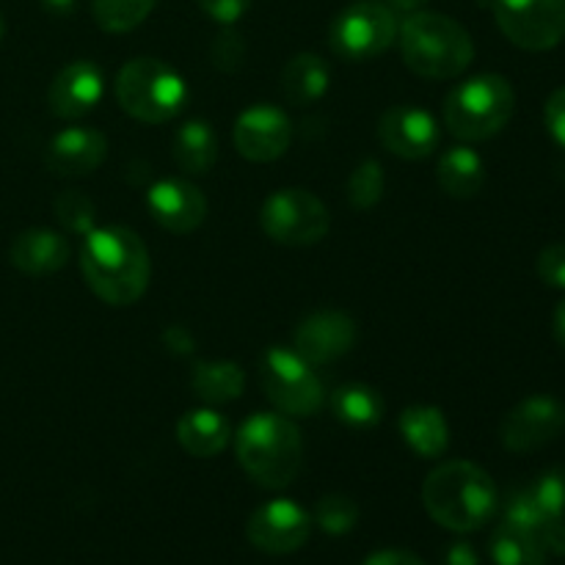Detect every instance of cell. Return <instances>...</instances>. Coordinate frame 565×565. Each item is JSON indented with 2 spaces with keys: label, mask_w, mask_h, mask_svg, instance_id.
Returning a JSON list of instances; mask_svg holds the SVG:
<instances>
[{
  "label": "cell",
  "mask_w": 565,
  "mask_h": 565,
  "mask_svg": "<svg viewBox=\"0 0 565 565\" xmlns=\"http://www.w3.org/2000/svg\"><path fill=\"white\" fill-rule=\"evenodd\" d=\"M9 259L28 276H50L70 259V243L53 230H25L11 241Z\"/></svg>",
  "instance_id": "cell-19"
},
{
  "label": "cell",
  "mask_w": 565,
  "mask_h": 565,
  "mask_svg": "<svg viewBox=\"0 0 565 565\" xmlns=\"http://www.w3.org/2000/svg\"><path fill=\"white\" fill-rule=\"evenodd\" d=\"M516 110V94L502 75H478L458 83L445 99V125L458 141H489Z\"/></svg>",
  "instance_id": "cell-5"
},
{
  "label": "cell",
  "mask_w": 565,
  "mask_h": 565,
  "mask_svg": "<svg viewBox=\"0 0 565 565\" xmlns=\"http://www.w3.org/2000/svg\"><path fill=\"white\" fill-rule=\"evenodd\" d=\"M356 345V323L345 312L323 309L298 323L292 334V348L307 359L312 367L331 364L345 356Z\"/></svg>",
  "instance_id": "cell-15"
},
{
  "label": "cell",
  "mask_w": 565,
  "mask_h": 565,
  "mask_svg": "<svg viewBox=\"0 0 565 565\" xmlns=\"http://www.w3.org/2000/svg\"><path fill=\"white\" fill-rule=\"evenodd\" d=\"M359 508L356 502L342 494H329L315 508V524L329 535H345L356 527Z\"/></svg>",
  "instance_id": "cell-32"
},
{
  "label": "cell",
  "mask_w": 565,
  "mask_h": 565,
  "mask_svg": "<svg viewBox=\"0 0 565 565\" xmlns=\"http://www.w3.org/2000/svg\"><path fill=\"white\" fill-rule=\"evenodd\" d=\"M232 138H235L237 152L246 160H252V163H274L292 143L290 116L270 103L252 105V108L237 116Z\"/></svg>",
  "instance_id": "cell-13"
},
{
  "label": "cell",
  "mask_w": 565,
  "mask_h": 565,
  "mask_svg": "<svg viewBox=\"0 0 565 565\" xmlns=\"http://www.w3.org/2000/svg\"><path fill=\"white\" fill-rule=\"evenodd\" d=\"M555 340L565 348V298L555 309Z\"/></svg>",
  "instance_id": "cell-43"
},
{
  "label": "cell",
  "mask_w": 565,
  "mask_h": 565,
  "mask_svg": "<svg viewBox=\"0 0 565 565\" xmlns=\"http://www.w3.org/2000/svg\"><path fill=\"white\" fill-rule=\"evenodd\" d=\"M81 270L99 301L130 307L147 292L152 263L141 237L127 226H94L83 237Z\"/></svg>",
  "instance_id": "cell-1"
},
{
  "label": "cell",
  "mask_w": 565,
  "mask_h": 565,
  "mask_svg": "<svg viewBox=\"0 0 565 565\" xmlns=\"http://www.w3.org/2000/svg\"><path fill=\"white\" fill-rule=\"evenodd\" d=\"M105 94V75L94 61H72L50 83L47 103L58 119H81L92 114Z\"/></svg>",
  "instance_id": "cell-17"
},
{
  "label": "cell",
  "mask_w": 565,
  "mask_h": 565,
  "mask_svg": "<svg viewBox=\"0 0 565 565\" xmlns=\"http://www.w3.org/2000/svg\"><path fill=\"white\" fill-rule=\"evenodd\" d=\"M441 565H480V557L472 544H467V541H456V544H450V550H447L445 563Z\"/></svg>",
  "instance_id": "cell-38"
},
{
  "label": "cell",
  "mask_w": 565,
  "mask_h": 565,
  "mask_svg": "<svg viewBox=\"0 0 565 565\" xmlns=\"http://www.w3.org/2000/svg\"><path fill=\"white\" fill-rule=\"evenodd\" d=\"M55 218L64 226L66 232H75V235L86 237L94 230V221H97V210L94 202L81 191H64L53 202Z\"/></svg>",
  "instance_id": "cell-31"
},
{
  "label": "cell",
  "mask_w": 565,
  "mask_h": 565,
  "mask_svg": "<svg viewBox=\"0 0 565 565\" xmlns=\"http://www.w3.org/2000/svg\"><path fill=\"white\" fill-rule=\"evenodd\" d=\"M312 533V516L292 500H270L252 513L246 535L252 546L268 555H292Z\"/></svg>",
  "instance_id": "cell-12"
},
{
  "label": "cell",
  "mask_w": 565,
  "mask_h": 565,
  "mask_svg": "<svg viewBox=\"0 0 565 565\" xmlns=\"http://www.w3.org/2000/svg\"><path fill=\"white\" fill-rule=\"evenodd\" d=\"M539 276L546 287L565 290V243H552L539 254Z\"/></svg>",
  "instance_id": "cell-34"
},
{
  "label": "cell",
  "mask_w": 565,
  "mask_h": 565,
  "mask_svg": "<svg viewBox=\"0 0 565 565\" xmlns=\"http://www.w3.org/2000/svg\"><path fill=\"white\" fill-rule=\"evenodd\" d=\"M191 386L199 401L210 403V406H224L243 395L246 375L235 362H196Z\"/></svg>",
  "instance_id": "cell-25"
},
{
  "label": "cell",
  "mask_w": 565,
  "mask_h": 565,
  "mask_svg": "<svg viewBox=\"0 0 565 565\" xmlns=\"http://www.w3.org/2000/svg\"><path fill=\"white\" fill-rule=\"evenodd\" d=\"M436 182L452 199L478 196L486 185L483 158L467 143L447 149L439 158V166H436Z\"/></svg>",
  "instance_id": "cell-24"
},
{
  "label": "cell",
  "mask_w": 565,
  "mask_h": 565,
  "mask_svg": "<svg viewBox=\"0 0 565 565\" xmlns=\"http://www.w3.org/2000/svg\"><path fill=\"white\" fill-rule=\"evenodd\" d=\"M237 461L259 489H287L303 463L301 430L285 414H254L237 430Z\"/></svg>",
  "instance_id": "cell-4"
},
{
  "label": "cell",
  "mask_w": 565,
  "mask_h": 565,
  "mask_svg": "<svg viewBox=\"0 0 565 565\" xmlns=\"http://www.w3.org/2000/svg\"><path fill=\"white\" fill-rule=\"evenodd\" d=\"M331 70L318 53H298L281 70V94L296 108L315 105L329 92Z\"/></svg>",
  "instance_id": "cell-22"
},
{
  "label": "cell",
  "mask_w": 565,
  "mask_h": 565,
  "mask_svg": "<svg viewBox=\"0 0 565 565\" xmlns=\"http://www.w3.org/2000/svg\"><path fill=\"white\" fill-rule=\"evenodd\" d=\"M362 565H425L414 552L406 550H381L373 552Z\"/></svg>",
  "instance_id": "cell-37"
},
{
  "label": "cell",
  "mask_w": 565,
  "mask_h": 565,
  "mask_svg": "<svg viewBox=\"0 0 565 565\" xmlns=\"http://www.w3.org/2000/svg\"><path fill=\"white\" fill-rule=\"evenodd\" d=\"M428 516L452 533H475L500 508V491L486 469L472 461L439 463L423 483Z\"/></svg>",
  "instance_id": "cell-2"
},
{
  "label": "cell",
  "mask_w": 565,
  "mask_h": 565,
  "mask_svg": "<svg viewBox=\"0 0 565 565\" xmlns=\"http://www.w3.org/2000/svg\"><path fill=\"white\" fill-rule=\"evenodd\" d=\"M3 33H6V20H3V14H0V39H3Z\"/></svg>",
  "instance_id": "cell-44"
},
{
  "label": "cell",
  "mask_w": 565,
  "mask_h": 565,
  "mask_svg": "<svg viewBox=\"0 0 565 565\" xmlns=\"http://www.w3.org/2000/svg\"><path fill=\"white\" fill-rule=\"evenodd\" d=\"M494 17L508 42L544 53L565 39V0H494Z\"/></svg>",
  "instance_id": "cell-10"
},
{
  "label": "cell",
  "mask_w": 565,
  "mask_h": 565,
  "mask_svg": "<svg viewBox=\"0 0 565 565\" xmlns=\"http://www.w3.org/2000/svg\"><path fill=\"white\" fill-rule=\"evenodd\" d=\"M39 3H42L44 11H50V14L70 17L72 11H75L77 0H39Z\"/></svg>",
  "instance_id": "cell-41"
},
{
  "label": "cell",
  "mask_w": 565,
  "mask_h": 565,
  "mask_svg": "<svg viewBox=\"0 0 565 565\" xmlns=\"http://www.w3.org/2000/svg\"><path fill=\"white\" fill-rule=\"evenodd\" d=\"M232 439V425L215 408H193L177 423V441L193 458H215L226 450Z\"/></svg>",
  "instance_id": "cell-20"
},
{
  "label": "cell",
  "mask_w": 565,
  "mask_h": 565,
  "mask_svg": "<svg viewBox=\"0 0 565 565\" xmlns=\"http://www.w3.org/2000/svg\"><path fill=\"white\" fill-rule=\"evenodd\" d=\"M259 384L276 412L290 419L315 417L326 403L323 381L296 348L270 345L259 356Z\"/></svg>",
  "instance_id": "cell-7"
},
{
  "label": "cell",
  "mask_w": 565,
  "mask_h": 565,
  "mask_svg": "<svg viewBox=\"0 0 565 565\" xmlns=\"http://www.w3.org/2000/svg\"><path fill=\"white\" fill-rule=\"evenodd\" d=\"M546 546L530 530L502 522L491 535V557L497 565H546Z\"/></svg>",
  "instance_id": "cell-27"
},
{
  "label": "cell",
  "mask_w": 565,
  "mask_h": 565,
  "mask_svg": "<svg viewBox=\"0 0 565 565\" xmlns=\"http://www.w3.org/2000/svg\"><path fill=\"white\" fill-rule=\"evenodd\" d=\"M439 125L417 105H395L379 119V141L386 152L403 160H425L439 147Z\"/></svg>",
  "instance_id": "cell-14"
},
{
  "label": "cell",
  "mask_w": 565,
  "mask_h": 565,
  "mask_svg": "<svg viewBox=\"0 0 565 565\" xmlns=\"http://www.w3.org/2000/svg\"><path fill=\"white\" fill-rule=\"evenodd\" d=\"M331 412L348 428H375L384 419V397L364 384H345L331 392Z\"/></svg>",
  "instance_id": "cell-26"
},
{
  "label": "cell",
  "mask_w": 565,
  "mask_h": 565,
  "mask_svg": "<svg viewBox=\"0 0 565 565\" xmlns=\"http://www.w3.org/2000/svg\"><path fill=\"white\" fill-rule=\"evenodd\" d=\"M210 58H213L215 70L237 72L246 61V39L232 31V25H224V31L215 36L213 47H210Z\"/></svg>",
  "instance_id": "cell-33"
},
{
  "label": "cell",
  "mask_w": 565,
  "mask_h": 565,
  "mask_svg": "<svg viewBox=\"0 0 565 565\" xmlns=\"http://www.w3.org/2000/svg\"><path fill=\"white\" fill-rule=\"evenodd\" d=\"M530 497H533L535 508L541 511V516L546 519V524L563 522L565 519V469L555 467L546 469L544 475L533 480L527 486Z\"/></svg>",
  "instance_id": "cell-30"
},
{
  "label": "cell",
  "mask_w": 565,
  "mask_h": 565,
  "mask_svg": "<svg viewBox=\"0 0 565 565\" xmlns=\"http://www.w3.org/2000/svg\"><path fill=\"white\" fill-rule=\"evenodd\" d=\"M397 17L381 0H356L334 17L329 28V47L337 58L373 61L397 42Z\"/></svg>",
  "instance_id": "cell-8"
},
{
  "label": "cell",
  "mask_w": 565,
  "mask_h": 565,
  "mask_svg": "<svg viewBox=\"0 0 565 565\" xmlns=\"http://www.w3.org/2000/svg\"><path fill=\"white\" fill-rule=\"evenodd\" d=\"M403 64L425 81H452L475 58V42L467 28L439 11H414L397 28Z\"/></svg>",
  "instance_id": "cell-3"
},
{
  "label": "cell",
  "mask_w": 565,
  "mask_h": 565,
  "mask_svg": "<svg viewBox=\"0 0 565 565\" xmlns=\"http://www.w3.org/2000/svg\"><path fill=\"white\" fill-rule=\"evenodd\" d=\"M390 9L406 11V14H414V11H423L428 6V0H384Z\"/></svg>",
  "instance_id": "cell-42"
},
{
  "label": "cell",
  "mask_w": 565,
  "mask_h": 565,
  "mask_svg": "<svg viewBox=\"0 0 565 565\" xmlns=\"http://www.w3.org/2000/svg\"><path fill=\"white\" fill-rule=\"evenodd\" d=\"M565 430V406L550 395H533L502 417L500 441L511 452H535Z\"/></svg>",
  "instance_id": "cell-11"
},
{
  "label": "cell",
  "mask_w": 565,
  "mask_h": 565,
  "mask_svg": "<svg viewBox=\"0 0 565 565\" xmlns=\"http://www.w3.org/2000/svg\"><path fill=\"white\" fill-rule=\"evenodd\" d=\"M116 99L121 110L143 125H166L188 103L180 72L160 58H132L116 75Z\"/></svg>",
  "instance_id": "cell-6"
},
{
  "label": "cell",
  "mask_w": 565,
  "mask_h": 565,
  "mask_svg": "<svg viewBox=\"0 0 565 565\" xmlns=\"http://www.w3.org/2000/svg\"><path fill=\"white\" fill-rule=\"evenodd\" d=\"M108 158V138L94 127H66L55 132L44 152V166L55 177H86Z\"/></svg>",
  "instance_id": "cell-18"
},
{
  "label": "cell",
  "mask_w": 565,
  "mask_h": 565,
  "mask_svg": "<svg viewBox=\"0 0 565 565\" xmlns=\"http://www.w3.org/2000/svg\"><path fill=\"white\" fill-rule=\"evenodd\" d=\"M386 191V174L384 166L379 160H362L356 169L348 177V202H351L353 210H370L381 202Z\"/></svg>",
  "instance_id": "cell-29"
},
{
  "label": "cell",
  "mask_w": 565,
  "mask_h": 565,
  "mask_svg": "<svg viewBox=\"0 0 565 565\" xmlns=\"http://www.w3.org/2000/svg\"><path fill=\"white\" fill-rule=\"evenodd\" d=\"M259 226L274 243L290 248H307L329 235V210L312 191L285 188L265 199L259 210Z\"/></svg>",
  "instance_id": "cell-9"
},
{
  "label": "cell",
  "mask_w": 565,
  "mask_h": 565,
  "mask_svg": "<svg viewBox=\"0 0 565 565\" xmlns=\"http://www.w3.org/2000/svg\"><path fill=\"white\" fill-rule=\"evenodd\" d=\"M544 121L546 130H550L552 141L561 143L565 149V86L557 88V92L550 94L544 108Z\"/></svg>",
  "instance_id": "cell-36"
},
{
  "label": "cell",
  "mask_w": 565,
  "mask_h": 565,
  "mask_svg": "<svg viewBox=\"0 0 565 565\" xmlns=\"http://www.w3.org/2000/svg\"><path fill=\"white\" fill-rule=\"evenodd\" d=\"M199 9L221 25H235L252 9V0H196Z\"/></svg>",
  "instance_id": "cell-35"
},
{
  "label": "cell",
  "mask_w": 565,
  "mask_h": 565,
  "mask_svg": "<svg viewBox=\"0 0 565 565\" xmlns=\"http://www.w3.org/2000/svg\"><path fill=\"white\" fill-rule=\"evenodd\" d=\"M147 207L152 218L174 235H188L199 230L207 218V199L202 188L188 180H158L147 191Z\"/></svg>",
  "instance_id": "cell-16"
},
{
  "label": "cell",
  "mask_w": 565,
  "mask_h": 565,
  "mask_svg": "<svg viewBox=\"0 0 565 565\" xmlns=\"http://www.w3.org/2000/svg\"><path fill=\"white\" fill-rule=\"evenodd\" d=\"M403 441L417 452L419 458H441L450 447V425L445 414L436 406H408L397 419Z\"/></svg>",
  "instance_id": "cell-21"
},
{
  "label": "cell",
  "mask_w": 565,
  "mask_h": 565,
  "mask_svg": "<svg viewBox=\"0 0 565 565\" xmlns=\"http://www.w3.org/2000/svg\"><path fill=\"white\" fill-rule=\"evenodd\" d=\"M541 541H544L546 552L565 557V519L563 522L546 524L544 533H541Z\"/></svg>",
  "instance_id": "cell-39"
},
{
  "label": "cell",
  "mask_w": 565,
  "mask_h": 565,
  "mask_svg": "<svg viewBox=\"0 0 565 565\" xmlns=\"http://www.w3.org/2000/svg\"><path fill=\"white\" fill-rule=\"evenodd\" d=\"M154 9V0H92V14L103 31L127 33L141 25Z\"/></svg>",
  "instance_id": "cell-28"
},
{
  "label": "cell",
  "mask_w": 565,
  "mask_h": 565,
  "mask_svg": "<svg viewBox=\"0 0 565 565\" xmlns=\"http://www.w3.org/2000/svg\"><path fill=\"white\" fill-rule=\"evenodd\" d=\"M171 160L185 174H207L218 160V136L204 119H191L177 127L171 138Z\"/></svg>",
  "instance_id": "cell-23"
},
{
  "label": "cell",
  "mask_w": 565,
  "mask_h": 565,
  "mask_svg": "<svg viewBox=\"0 0 565 565\" xmlns=\"http://www.w3.org/2000/svg\"><path fill=\"white\" fill-rule=\"evenodd\" d=\"M166 340L171 342V351L174 353H188L193 348V337L188 334L185 329H180V326H174L171 331H166Z\"/></svg>",
  "instance_id": "cell-40"
}]
</instances>
